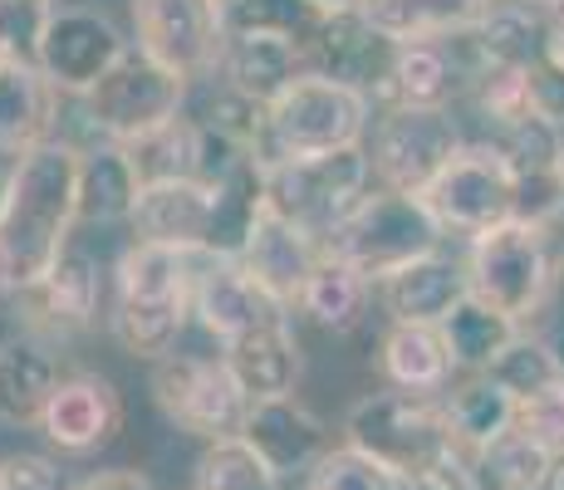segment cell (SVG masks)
Wrapping results in <instances>:
<instances>
[{
  "label": "cell",
  "instance_id": "38",
  "mask_svg": "<svg viewBox=\"0 0 564 490\" xmlns=\"http://www.w3.org/2000/svg\"><path fill=\"white\" fill-rule=\"evenodd\" d=\"M319 15L324 10H314L310 0H246V6L226 10V30H275V35H290L305 45Z\"/></svg>",
  "mask_w": 564,
  "mask_h": 490
},
{
  "label": "cell",
  "instance_id": "7",
  "mask_svg": "<svg viewBox=\"0 0 564 490\" xmlns=\"http://www.w3.org/2000/svg\"><path fill=\"white\" fill-rule=\"evenodd\" d=\"M148 392H153L162 417L197 442L241 437L246 412H251V398H246L241 383L231 378V368L221 363V353L158 358L153 378H148Z\"/></svg>",
  "mask_w": 564,
  "mask_h": 490
},
{
  "label": "cell",
  "instance_id": "27",
  "mask_svg": "<svg viewBox=\"0 0 564 490\" xmlns=\"http://www.w3.org/2000/svg\"><path fill=\"white\" fill-rule=\"evenodd\" d=\"M378 368H383L388 388L427 392V398H442L457 373L442 324H388L378 339Z\"/></svg>",
  "mask_w": 564,
  "mask_h": 490
},
{
  "label": "cell",
  "instance_id": "35",
  "mask_svg": "<svg viewBox=\"0 0 564 490\" xmlns=\"http://www.w3.org/2000/svg\"><path fill=\"white\" fill-rule=\"evenodd\" d=\"M197 490H285L246 437L206 442L197 456Z\"/></svg>",
  "mask_w": 564,
  "mask_h": 490
},
{
  "label": "cell",
  "instance_id": "42",
  "mask_svg": "<svg viewBox=\"0 0 564 490\" xmlns=\"http://www.w3.org/2000/svg\"><path fill=\"white\" fill-rule=\"evenodd\" d=\"M516 427L525 437H535L540 446H550L555 456H564V383L516 402Z\"/></svg>",
  "mask_w": 564,
  "mask_h": 490
},
{
  "label": "cell",
  "instance_id": "29",
  "mask_svg": "<svg viewBox=\"0 0 564 490\" xmlns=\"http://www.w3.org/2000/svg\"><path fill=\"white\" fill-rule=\"evenodd\" d=\"M373 280L359 275L349 260H339L334 250H324L319 265H314L305 294H300V314L324 334H354L368 314V300H373Z\"/></svg>",
  "mask_w": 564,
  "mask_h": 490
},
{
  "label": "cell",
  "instance_id": "28",
  "mask_svg": "<svg viewBox=\"0 0 564 490\" xmlns=\"http://www.w3.org/2000/svg\"><path fill=\"white\" fill-rule=\"evenodd\" d=\"M59 363L50 344L30 339H0V422L6 427H40L50 407V392L59 388Z\"/></svg>",
  "mask_w": 564,
  "mask_h": 490
},
{
  "label": "cell",
  "instance_id": "9",
  "mask_svg": "<svg viewBox=\"0 0 564 490\" xmlns=\"http://www.w3.org/2000/svg\"><path fill=\"white\" fill-rule=\"evenodd\" d=\"M373 157L368 143L339 148L329 157H305V162H265V196L314 236H329L354 206L373 192Z\"/></svg>",
  "mask_w": 564,
  "mask_h": 490
},
{
  "label": "cell",
  "instance_id": "13",
  "mask_svg": "<svg viewBox=\"0 0 564 490\" xmlns=\"http://www.w3.org/2000/svg\"><path fill=\"white\" fill-rule=\"evenodd\" d=\"M104 290H108V275H104L99 255L74 236L35 290L6 294V300H15L20 309H25L20 334L45 344V339H74V334L94 329V324H99V309H104Z\"/></svg>",
  "mask_w": 564,
  "mask_h": 490
},
{
  "label": "cell",
  "instance_id": "18",
  "mask_svg": "<svg viewBox=\"0 0 564 490\" xmlns=\"http://www.w3.org/2000/svg\"><path fill=\"white\" fill-rule=\"evenodd\" d=\"M128 226H133V241L206 255L212 250V226H216V187L202 177L143 182V196H138Z\"/></svg>",
  "mask_w": 564,
  "mask_h": 490
},
{
  "label": "cell",
  "instance_id": "37",
  "mask_svg": "<svg viewBox=\"0 0 564 490\" xmlns=\"http://www.w3.org/2000/svg\"><path fill=\"white\" fill-rule=\"evenodd\" d=\"M128 152H133V167H138L143 182L192 177V167H197V128H192V118L182 113L177 123H167V128H158V133L128 143Z\"/></svg>",
  "mask_w": 564,
  "mask_h": 490
},
{
  "label": "cell",
  "instance_id": "47",
  "mask_svg": "<svg viewBox=\"0 0 564 490\" xmlns=\"http://www.w3.org/2000/svg\"><path fill=\"white\" fill-rule=\"evenodd\" d=\"M10 177H15V157H0V206L10 196Z\"/></svg>",
  "mask_w": 564,
  "mask_h": 490
},
{
  "label": "cell",
  "instance_id": "31",
  "mask_svg": "<svg viewBox=\"0 0 564 490\" xmlns=\"http://www.w3.org/2000/svg\"><path fill=\"white\" fill-rule=\"evenodd\" d=\"M491 0H364V15L383 30L388 40H447L471 30L486 15Z\"/></svg>",
  "mask_w": 564,
  "mask_h": 490
},
{
  "label": "cell",
  "instance_id": "22",
  "mask_svg": "<svg viewBox=\"0 0 564 490\" xmlns=\"http://www.w3.org/2000/svg\"><path fill=\"white\" fill-rule=\"evenodd\" d=\"M221 363L231 368V378L241 383V392L251 402L290 398V392L300 388V373H305V353H300V339H295V329H290V314L260 319L256 329L226 339Z\"/></svg>",
  "mask_w": 564,
  "mask_h": 490
},
{
  "label": "cell",
  "instance_id": "5",
  "mask_svg": "<svg viewBox=\"0 0 564 490\" xmlns=\"http://www.w3.org/2000/svg\"><path fill=\"white\" fill-rule=\"evenodd\" d=\"M555 280V250H550L545 226L501 221L491 231L471 236V246H466V285H471V294L516 324L540 314Z\"/></svg>",
  "mask_w": 564,
  "mask_h": 490
},
{
  "label": "cell",
  "instance_id": "40",
  "mask_svg": "<svg viewBox=\"0 0 564 490\" xmlns=\"http://www.w3.org/2000/svg\"><path fill=\"white\" fill-rule=\"evenodd\" d=\"M59 0H0V59H35Z\"/></svg>",
  "mask_w": 564,
  "mask_h": 490
},
{
  "label": "cell",
  "instance_id": "34",
  "mask_svg": "<svg viewBox=\"0 0 564 490\" xmlns=\"http://www.w3.org/2000/svg\"><path fill=\"white\" fill-rule=\"evenodd\" d=\"M486 373L511 392L516 402H525V398H535V392L564 383V363H560L555 348H550V339L545 334H525V329H520L516 339L496 353V363L486 368Z\"/></svg>",
  "mask_w": 564,
  "mask_h": 490
},
{
  "label": "cell",
  "instance_id": "41",
  "mask_svg": "<svg viewBox=\"0 0 564 490\" xmlns=\"http://www.w3.org/2000/svg\"><path fill=\"white\" fill-rule=\"evenodd\" d=\"M525 104L535 118H545V123L564 128V59L555 54V45H550L540 59H530L525 69Z\"/></svg>",
  "mask_w": 564,
  "mask_h": 490
},
{
  "label": "cell",
  "instance_id": "48",
  "mask_svg": "<svg viewBox=\"0 0 564 490\" xmlns=\"http://www.w3.org/2000/svg\"><path fill=\"white\" fill-rule=\"evenodd\" d=\"M545 490H564V456H555V471H550Z\"/></svg>",
  "mask_w": 564,
  "mask_h": 490
},
{
  "label": "cell",
  "instance_id": "50",
  "mask_svg": "<svg viewBox=\"0 0 564 490\" xmlns=\"http://www.w3.org/2000/svg\"><path fill=\"white\" fill-rule=\"evenodd\" d=\"M216 6H221V10H236V6H246V0H216Z\"/></svg>",
  "mask_w": 564,
  "mask_h": 490
},
{
  "label": "cell",
  "instance_id": "8",
  "mask_svg": "<svg viewBox=\"0 0 564 490\" xmlns=\"http://www.w3.org/2000/svg\"><path fill=\"white\" fill-rule=\"evenodd\" d=\"M368 133H373V143H368L373 182L388 192H412V196L427 192L466 143L452 108H403V104L378 108Z\"/></svg>",
  "mask_w": 564,
  "mask_h": 490
},
{
  "label": "cell",
  "instance_id": "14",
  "mask_svg": "<svg viewBox=\"0 0 564 490\" xmlns=\"http://www.w3.org/2000/svg\"><path fill=\"white\" fill-rule=\"evenodd\" d=\"M128 50H133L128 45V35L104 15V10L54 6L45 35H40L35 64L45 69V79L64 98H84Z\"/></svg>",
  "mask_w": 564,
  "mask_h": 490
},
{
  "label": "cell",
  "instance_id": "36",
  "mask_svg": "<svg viewBox=\"0 0 564 490\" xmlns=\"http://www.w3.org/2000/svg\"><path fill=\"white\" fill-rule=\"evenodd\" d=\"M305 490H403V476L388 461H378V456L359 451L354 442H339L314 461Z\"/></svg>",
  "mask_w": 564,
  "mask_h": 490
},
{
  "label": "cell",
  "instance_id": "2",
  "mask_svg": "<svg viewBox=\"0 0 564 490\" xmlns=\"http://www.w3.org/2000/svg\"><path fill=\"white\" fill-rule=\"evenodd\" d=\"M192 275L197 255L153 241H128L108 270V329L128 358H158L177 353V339L192 324Z\"/></svg>",
  "mask_w": 564,
  "mask_h": 490
},
{
  "label": "cell",
  "instance_id": "11",
  "mask_svg": "<svg viewBox=\"0 0 564 490\" xmlns=\"http://www.w3.org/2000/svg\"><path fill=\"white\" fill-rule=\"evenodd\" d=\"M344 442H354L359 451L388 461L398 476H408L417 461H427L437 446L457 442L447 427L442 398L427 392H403V388H383L368 392L349 407L344 417Z\"/></svg>",
  "mask_w": 564,
  "mask_h": 490
},
{
  "label": "cell",
  "instance_id": "16",
  "mask_svg": "<svg viewBox=\"0 0 564 490\" xmlns=\"http://www.w3.org/2000/svg\"><path fill=\"white\" fill-rule=\"evenodd\" d=\"M123 422H128V407L113 378L79 368V373H64L59 388L50 392V407L35 432L59 456H94L118 442Z\"/></svg>",
  "mask_w": 564,
  "mask_h": 490
},
{
  "label": "cell",
  "instance_id": "25",
  "mask_svg": "<svg viewBox=\"0 0 564 490\" xmlns=\"http://www.w3.org/2000/svg\"><path fill=\"white\" fill-rule=\"evenodd\" d=\"M59 98L35 59H0V157H25L30 148L59 138Z\"/></svg>",
  "mask_w": 564,
  "mask_h": 490
},
{
  "label": "cell",
  "instance_id": "17",
  "mask_svg": "<svg viewBox=\"0 0 564 490\" xmlns=\"http://www.w3.org/2000/svg\"><path fill=\"white\" fill-rule=\"evenodd\" d=\"M393 50L398 40H388L364 10H334V15H319V25L310 30L305 64L310 74H324V79L378 98L388 79V64H393Z\"/></svg>",
  "mask_w": 564,
  "mask_h": 490
},
{
  "label": "cell",
  "instance_id": "4",
  "mask_svg": "<svg viewBox=\"0 0 564 490\" xmlns=\"http://www.w3.org/2000/svg\"><path fill=\"white\" fill-rule=\"evenodd\" d=\"M442 246H447V231H442V221L432 216V206L412 192H388V187H373L324 236V250L349 260L373 285H383L393 270H403Z\"/></svg>",
  "mask_w": 564,
  "mask_h": 490
},
{
  "label": "cell",
  "instance_id": "10",
  "mask_svg": "<svg viewBox=\"0 0 564 490\" xmlns=\"http://www.w3.org/2000/svg\"><path fill=\"white\" fill-rule=\"evenodd\" d=\"M447 236H481L501 221H516V167L491 138H466L442 177L422 192Z\"/></svg>",
  "mask_w": 564,
  "mask_h": 490
},
{
  "label": "cell",
  "instance_id": "1",
  "mask_svg": "<svg viewBox=\"0 0 564 490\" xmlns=\"http://www.w3.org/2000/svg\"><path fill=\"white\" fill-rule=\"evenodd\" d=\"M79 231V143L50 138L15 157L0 206V294H25L50 275Z\"/></svg>",
  "mask_w": 564,
  "mask_h": 490
},
{
  "label": "cell",
  "instance_id": "39",
  "mask_svg": "<svg viewBox=\"0 0 564 490\" xmlns=\"http://www.w3.org/2000/svg\"><path fill=\"white\" fill-rule=\"evenodd\" d=\"M403 490H486V486L481 471H476V451H466L462 442H447L427 461L412 466L403 476Z\"/></svg>",
  "mask_w": 564,
  "mask_h": 490
},
{
  "label": "cell",
  "instance_id": "23",
  "mask_svg": "<svg viewBox=\"0 0 564 490\" xmlns=\"http://www.w3.org/2000/svg\"><path fill=\"white\" fill-rule=\"evenodd\" d=\"M300 74H310L300 40L275 35V30H226V50H221V64H216V79H226L246 98L270 108Z\"/></svg>",
  "mask_w": 564,
  "mask_h": 490
},
{
  "label": "cell",
  "instance_id": "3",
  "mask_svg": "<svg viewBox=\"0 0 564 490\" xmlns=\"http://www.w3.org/2000/svg\"><path fill=\"white\" fill-rule=\"evenodd\" d=\"M378 118V98L324 74H300L275 104L265 108V162L329 157L339 148L368 143Z\"/></svg>",
  "mask_w": 564,
  "mask_h": 490
},
{
  "label": "cell",
  "instance_id": "26",
  "mask_svg": "<svg viewBox=\"0 0 564 490\" xmlns=\"http://www.w3.org/2000/svg\"><path fill=\"white\" fill-rule=\"evenodd\" d=\"M138 196H143V177L128 143H113V138L79 143V226L133 221Z\"/></svg>",
  "mask_w": 564,
  "mask_h": 490
},
{
  "label": "cell",
  "instance_id": "19",
  "mask_svg": "<svg viewBox=\"0 0 564 490\" xmlns=\"http://www.w3.org/2000/svg\"><path fill=\"white\" fill-rule=\"evenodd\" d=\"M275 304L256 290V280L246 275V265L236 255H197V275H192V324L216 339L221 348L236 334L256 329L260 319H275Z\"/></svg>",
  "mask_w": 564,
  "mask_h": 490
},
{
  "label": "cell",
  "instance_id": "12",
  "mask_svg": "<svg viewBox=\"0 0 564 490\" xmlns=\"http://www.w3.org/2000/svg\"><path fill=\"white\" fill-rule=\"evenodd\" d=\"M133 50L167 64L187 84L216 74L226 50V10L216 0H128Z\"/></svg>",
  "mask_w": 564,
  "mask_h": 490
},
{
  "label": "cell",
  "instance_id": "20",
  "mask_svg": "<svg viewBox=\"0 0 564 490\" xmlns=\"http://www.w3.org/2000/svg\"><path fill=\"white\" fill-rule=\"evenodd\" d=\"M241 437L256 446V456L280 476V481H285V476H310L314 461H319V456L334 446L324 417H314L295 392H290V398H260V402H251Z\"/></svg>",
  "mask_w": 564,
  "mask_h": 490
},
{
  "label": "cell",
  "instance_id": "32",
  "mask_svg": "<svg viewBox=\"0 0 564 490\" xmlns=\"http://www.w3.org/2000/svg\"><path fill=\"white\" fill-rule=\"evenodd\" d=\"M520 329H525V324L506 319L501 309L481 304L476 294H466L457 309L442 319V339H447V353H452L457 373H486V368L496 363V353H501Z\"/></svg>",
  "mask_w": 564,
  "mask_h": 490
},
{
  "label": "cell",
  "instance_id": "45",
  "mask_svg": "<svg viewBox=\"0 0 564 490\" xmlns=\"http://www.w3.org/2000/svg\"><path fill=\"white\" fill-rule=\"evenodd\" d=\"M520 6H535V10H545L555 25H564V0H520Z\"/></svg>",
  "mask_w": 564,
  "mask_h": 490
},
{
  "label": "cell",
  "instance_id": "46",
  "mask_svg": "<svg viewBox=\"0 0 564 490\" xmlns=\"http://www.w3.org/2000/svg\"><path fill=\"white\" fill-rule=\"evenodd\" d=\"M314 10H324V15H334V10H359L364 0H310Z\"/></svg>",
  "mask_w": 564,
  "mask_h": 490
},
{
  "label": "cell",
  "instance_id": "30",
  "mask_svg": "<svg viewBox=\"0 0 564 490\" xmlns=\"http://www.w3.org/2000/svg\"><path fill=\"white\" fill-rule=\"evenodd\" d=\"M442 412H447V427L466 451H481L491 446L501 432L516 427V398L496 383L491 373H466L452 392H442Z\"/></svg>",
  "mask_w": 564,
  "mask_h": 490
},
{
  "label": "cell",
  "instance_id": "15",
  "mask_svg": "<svg viewBox=\"0 0 564 490\" xmlns=\"http://www.w3.org/2000/svg\"><path fill=\"white\" fill-rule=\"evenodd\" d=\"M319 255H324L319 236H314L310 226H300L295 216H285L265 196V206L256 211V226H251V236H246V246L236 260H241L246 275L256 280V290L265 294L275 309L295 314L300 294H305L314 265H319Z\"/></svg>",
  "mask_w": 564,
  "mask_h": 490
},
{
  "label": "cell",
  "instance_id": "24",
  "mask_svg": "<svg viewBox=\"0 0 564 490\" xmlns=\"http://www.w3.org/2000/svg\"><path fill=\"white\" fill-rule=\"evenodd\" d=\"M466 294H471V285H466V260L447 255V250H432V255L412 260V265L393 270L378 285V300H383L393 324H442Z\"/></svg>",
  "mask_w": 564,
  "mask_h": 490
},
{
  "label": "cell",
  "instance_id": "44",
  "mask_svg": "<svg viewBox=\"0 0 564 490\" xmlns=\"http://www.w3.org/2000/svg\"><path fill=\"white\" fill-rule=\"evenodd\" d=\"M74 490H158V486L148 481L143 471H128V466H118V471H99V476H89V481H79Z\"/></svg>",
  "mask_w": 564,
  "mask_h": 490
},
{
  "label": "cell",
  "instance_id": "6",
  "mask_svg": "<svg viewBox=\"0 0 564 490\" xmlns=\"http://www.w3.org/2000/svg\"><path fill=\"white\" fill-rule=\"evenodd\" d=\"M187 98H192V84L182 79V74H172L167 64L148 59L143 50H128L79 104H84V113H89V123L99 138L138 143V138L177 123V118L187 113Z\"/></svg>",
  "mask_w": 564,
  "mask_h": 490
},
{
  "label": "cell",
  "instance_id": "49",
  "mask_svg": "<svg viewBox=\"0 0 564 490\" xmlns=\"http://www.w3.org/2000/svg\"><path fill=\"white\" fill-rule=\"evenodd\" d=\"M555 54L564 59V25H555Z\"/></svg>",
  "mask_w": 564,
  "mask_h": 490
},
{
  "label": "cell",
  "instance_id": "43",
  "mask_svg": "<svg viewBox=\"0 0 564 490\" xmlns=\"http://www.w3.org/2000/svg\"><path fill=\"white\" fill-rule=\"evenodd\" d=\"M0 490H74V486L54 456L10 451V456H0Z\"/></svg>",
  "mask_w": 564,
  "mask_h": 490
},
{
  "label": "cell",
  "instance_id": "33",
  "mask_svg": "<svg viewBox=\"0 0 564 490\" xmlns=\"http://www.w3.org/2000/svg\"><path fill=\"white\" fill-rule=\"evenodd\" d=\"M476 471H481L486 490H545L550 471H555V451L511 427L476 451Z\"/></svg>",
  "mask_w": 564,
  "mask_h": 490
},
{
  "label": "cell",
  "instance_id": "21",
  "mask_svg": "<svg viewBox=\"0 0 564 490\" xmlns=\"http://www.w3.org/2000/svg\"><path fill=\"white\" fill-rule=\"evenodd\" d=\"M462 84H471L457 40H403L393 50L388 79L378 89V108H452V98L462 94Z\"/></svg>",
  "mask_w": 564,
  "mask_h": 490
}]
</instances>
